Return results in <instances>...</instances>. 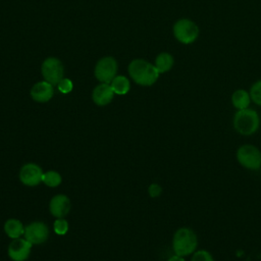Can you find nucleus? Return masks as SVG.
I'll list each match as a JSON object with an SVG mask.
<instances>
[{
  "mask_svg": "<svg viewBox=\"0 0 261 261\" xmlns=\"http://www.w3.org/2000/svg\"><path fill=\"white\" fill-rule=\"evenodd\" d=\"M128 73L136 84L140 86H152L159 77V71L155 65L143 59H135L128 65Z\"/></svg>",
  "mask_w": 261,
  "mask_h": 261,
  "instance_id": "obj_1",
  "label": "nucleus"
},
{
  "mask_svg": "<svg viewBox=\"0 0 261 261\" xmlns=\"http://www.w3.org/2000/svg\"><path fill=\"white\" fill-rule=\"evenodd\" d=\"M198 247V237L190 227H179L172 238V250L175 255L186 257L193 254Z\"/></svg>",
  "mask_w": 261,
  "mask_h": 261,
  "instance_id": "obj_2",
  "label": "nucleus"
},
{
  "mask_svg": "<svg viewBox=\"0 0 261 261\" xmlns=\"http://www.w3.org/2000/svg\"><path fill=\"white\" fill-rule=\"evenodd\" d=\"M233 128L242 136H252L260 126V117L257 111L246 108L238 110L232 120Z\"/></svg>",
  "mask_w": 261,
  "mask_h": 261,
  "instance_id": "obj_3",
  "label": "nucleus"
},
{
  "mask_svg": "<svg viewBox=\"0 0 261 261\" xmlns=\"http://www.w3.org/2000/svg\"><path fill=\"white\" fill-rule=\"evenodd\" d=\"M238 162L249 170H259L261 167V151L254 145L245 144L237 150Z\"/></svg>",
  "mask_w": 261,
  "mask_h": 261,
  "instance_id": "obj_4",
  "label": "nucleus"
},
{
  "mask_svg": "<svg viewBox=\"0 0 261 261\" xmlns=\"http://www.w3.org/2000/svg\"><path fill=\"white\" fill-rule=\"evenodd\" d=\"M173 35L178 42L192 44L199 36V28L193 20L181 18L173 24Z\"/></svg>",
  "mask_w": 261,
  "mask_h": 261,
  "instance_id": "obj_5",
  "label": "nucleus"
},
{
  "mask_svg": "<svg viewBox=\"0 0 261 261\" xmlns=\"http://www.w3.org/2000/svg\"><path fill=\"white\" fill-rule=\"evenodd\" d=\"M117 62L111 56L101 58L95 66V76L98 81L105 84H110L116 76Z\"/></svg>",
  "mask_w": 261,
  "mask_h": 261,
  "instance_id": "obj_6",
  "label": "nucleus"
},
{
  "mask_svg": "<svg viewBox=\"0 0 261 261\" xmlns=\"http://www.w3.org/2000/svg\"><path fill=\"white\" fill-rule=\"evenodd\" d=\"M42 75L46 82L52 86L58 85L63 79V65L61 61L55 57H48L42 63Z\"/></svg>",
  "mask_w": 261,
  "mask_h": 261,
  "instance_id": "obj_7",
  "label": "nucleus"
},
{
  "mask_svg": "<svg viewBox=\"0 0 261 261\" xmlns=\"http://www.w3.org/2000/svg\"><path fill=\"white\" fill-rule=\"evenodd\" d=\"M23 236L32 245H40L47 241L49 237V228L44 222L35 221L24 227Z\"/></svg>",
  "mask_w": 261,
  "mask_h": 261,
  "instance_id": "obj_8",
  "label": "nucleus"
},
{
  "mask_svg": "<svg viewBox=\"0 0 261 261\" xmlns=\"http://www.w3.org/2000/svg\"><path fill=\"white\" fill-rule=\"evenodd\" d=\"M43 174L44 172L39 165L27 163L20 168L19 179L24 186L35 187L43 181Z\"/></svg>",
  "mask_w": 261,
  "mask_h": 261,
  "instance_id": "obj_9",
  "label": "nucleus"
},
{
  "mask_svg": "<svg viewBox=\"0 0 261 261\" xmlns=\"http://www.w3.org/2000/svg\"><path fill=\"white\" fill-rule=\"evenodd\" d=\"M32 246L25 239H13L8 246V256L13 261H24L31 254Z\"/></svg>",
  "mask_w": 261,
  "mask_h": 261,
  "instance_id": "obj_10",
  "label": "nucleus"
},
{
  "mask_svg": "<svg viewBox=\"0 0 261 261\" xmlns=\"http://www.w3.org/2000/svg\"><path fill=\"white\" fill-rule=\"evenodd\" d=\"M50 213L56 218H63L70 210V201L65 195L54 196L49 203Z\"/></svg>",
  "mask_w": 261,
  "mask_h": 261,
  "instance_id": "obj_11",
  "label": "nucleus"
},
{
  "mask_svg": "<svg viewBox=\"0 0 261 261\" xmlns=\"http://www.w3.org/2000/svg\"><path fill=\"white\" fill-rule=\"evenodd\" d=\"M53 86L46 81L35 84L31 90V96L33 100L40 103L48 102L53 97Z\"/></svg>",
  "mask_w": 261,
  "mask_h": 261,
  "instance_id": "obj_12",
  "label": "nucleus"
},
{
  "mask_svg": "<svg viewBox=\"0 0 261 261\" xmlns=\"http://www.w3.org/2000/svg\"><path fill=\"white\" fill-rule=\"evenodd\" d=\"M113 96L114 92L111 86L105 83H101L100 85H98L92 93L93 101L99 106H105L109 104L112 101Z\"/></svg>",
  "mask_w": 261,
  "mask_h": 261,
  "instance_id": "obj_13",
  "label": "nucleus"
},
{
  "mask_svg": "<svg viewBox=\"0 0 261 261\" xmlns=\"http://www.w3.org/2000/svg\"><path fill=\"white\" fill-rule=\"evenodd\" d=\"M4 231L10 239H18L24 233V227L18 219L10 218L4 224Z\"/></svg>",
  "mask_w": 261,
  "mask_h": 261,
  "instance_id": "obj_14",
  "label": "nucleus"
},
{
  "mask_svg": "<svg viewBox=\"0 0 261 261\" xmlns=\"http://www.w3.org/2000/svg\"><path fill=\"white\" fill-rule=\"evenodd\" d=\"M251 101L252 100L250 97V93H248L247 91H245L243 89L234 91L231 96V103H232L233 107L238 110L249 108Z\"/></svg>",
  "mask_w": 261,
  "mask_h": 261,
  "instance_id": "obj_15",
  "label": "nucleus"
},
{
  "mask_svg": "<svg viewBox=\"0 0 261 261\" xmlns=\"http://www.w3.org/2000/svg\"><path fill=\"white\" fill-rule=\"evenodd\" d=\"M173 57L172 55H170L169 53L166 52H162L160 53L156 59H155V67L157 68V70L159 71V73H163L168 71L169 69H171V67L173 66Z\"/></svg>",
  "mask_w": 261,
  "mask_h": 261,
  "instance_id": "obj_16",
  "label": "nucleus"
},
{
  "mask_svg": "<svg viewBox=\"0 0 261 261\" xmlns=\"http://www.w3.org/2000/svg\"><path fill=\"white\" fill-rule=\"evenodd\" d=\"M110 86L114 94H117V95H125L130 88L129 81L124 75L115 76L110 83Z\"/></svg>",
  "mask_w": 261,
  "mask_h": 261,
  "instance_id": "obj_17",
  "label": "nucleus"
},
{
  "mask_svg": "<svg viewBox=\"0 0 261 261\" xmlns=\"http://www.w3.org/2000/svg\"><path fill=\"white\" fill-rule=\"evenodd\" d=\"M62 181L61 175L54 170H49L47 172H44L43 174V182L50 187V188H56L58 187Z\"/></svg>",
  "mask_w": 261,
  "mask_h": 261,
  "instance_id": "obj_18",
  "label": "nucleus"
},
{
  "mask_svg": "<svg viewBox=\"0 0 261 261\" xmlns=\"http://www.w3.org/2000/svg\"><path fill=\"white\" fill-rule=\"evenodd\" d=\"M249 93H250L251 100L255 104L261 106V80L257 81L252 85Z\"/></svg>",
  "mask_w": 261,
  "mask_h": 261,
  "instance_id": "obj_19",
  "label": "nucleus"
},
{
  "mask_svg": "<svg viewBox=\"0 0 261 261\" xmlns=\"http://www.w3.org/2000/svg\"><path fill=\"white\" fill-rule=\"evenodd\" d=\"M53 228L56 234L58 236H64L68 230V222L64 218H57L54 221Z\"/></svg>",
  "mask_w": 261,
  "mask_h": 261,
  "instance_id": "obj_20",
  "label": "nucleus"
},
{
  "mask_svg": "<svg viewBox=\"0 0 261 261\" xmlns=\"http://www.w3.org/2000/svg\"><path fill=\"white\" fill-rule=\"evenodd\" d=\"M191 261H214V258L207 250H196L193 253Z\"/></svg>",
  "mask_w": 261,
  "mask_h": 261,
  "instance_id": "obj_21",
  "label": "nucleus"
},
{
  "mask_svg": "<svg viewBox=\"0 0 261 261\" xmlns=\"http://www.w3.org/2000/svg\"><path fill=\"white\" fill-rule=\"evenodd\" d=\"M58 90L63 93V94H67L70 93L73 89V84L69 79H62L59 83H58Z\"/></svg>",
  "mask_w": 261,
  "mask_h": 261,
  "instance_id": "obj_22",
  "label": "nucleus"
},
{
  "mask_svg": "<svg viewBox=\"0 0 261 261\" xmlns=\"http://www.w3.org/2000/svg\"><path fill=\"white\" fill-rule=\"evenodd\" d=\"M148 193L150 197L152 198H157L158 196L161 195L162 193V188L158 184H151L148 188Z\"/></svg>",
  "mask_w": 261,
  "mask_h": 261,
  "instance_id": "obj_23",
  "label": "nucleus"
},
{
  "mask_svg": "<svg viewBox=\"0 0 261 261\" xmlns=\"http://www.w3.org/2000/svg\"><path fill=\"white\" fill-rule=\"evenodd\" d=\"M167 261H186L185 260V258L184 257H181V256H178V255H173V256H171Z\"/></svg>",
  "mask_w": 261,
  "mask_h": 261,
  "instance_id": "obj_24",
  "label": "nucleus"
}]
</instances>
